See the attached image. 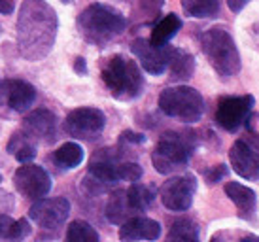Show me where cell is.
<instances>
[{"label":"cell","mask_w":259,"mask_h":242,"mask_svg":"<svg viewBox=\"0 0 259 242\" xmlns=\"http://www.w3.org/2000/svg\"><path fill=\"white\" fill-rule=\"evenodd\" d=\"M25 133L34 140V142L40 144H50L55 142V136H57V121H55V115L51 114L50 110H34L27 115L25 119Z\"/></svg>","instance_id":"obj_14"},{"label":"cell","mask_w":259,"mask_h":242,"mask_svg":"<svg viewBox=\"0 0 259 242\" xmlns=\"http://www.w3.org/2000/svg\"><path fill=\"white\" fill-rule=\"evenodd\" d=\"M131 50H133L135 57L140 61L142 68H144L148 74L161 76V74L166 70V46L157 48V46H153L150 40L138 38V40L133 42Z\"/></svg>","instance_id":"obj_15"},{"label":"cell","mask_w":259,"mask_h":242,"mask_svg":"<svg viewBox=\"0 0 259 242\" xmlns=\"http://www.w3.org/2000/svg\"><path fill=\"white\" fill-rule=\"evenodd\" d=\"M202 53L206 55L212 68L223 76L231 78L240 70V55H238L237 44L233 36L222 27L206 30L201 38Z\"/></svg>","instance_id":"obj_3"},{"label":"cell","mask_w":259,"mask_h":242,"mask_svg":"<svg viewBox=\"0 0 259 242\" xmlns=\"http://www.w3.org/2000/svg\"><path fill=\"white\" fill-rule=\"evenodd\" d=\"M137 216L131 208L129 200H127V191L125 189H117L110 195L108 205H106V218L110 223L114 225H121L123 221H127L129 218Z\"/></svg>","instance_id":"obj_19"},{"label":"cell","mask_w":259,"mask_h":242,"mask_svg":"<svg viewBox=\"0 0 259 242\" xmlns=\"http://www.w3.org/2000/svg\"><path fill=\"white\" fill-rule=\"evenodd\" d=\"M168 240H184V242H195L199 240V227L193 220L180 218L172 223V227L166 235Z\"/></svg>","instance_id":"obj_25"},{"label":"cell","mask_w":259,"mask_h":242,"mask_svg":"<svg viewBox=\"0 0 259 242\" xmlns=\"http://www.w3.org/2000/svg\"><path fill=\"white\" fill-rule=\"evenodd\" d=\"M76 72H78V74H85V72H87V68H85V61H83L81 57L76 59Z\"/></svg>","instance_id":"obj_33"},{"label":"cell","mask_w":259,"mask_h":242,"mask_svg":"<svg viewBox=\"0 0 259 242\" xmlns=\"http://www.w3.org/2000/svg\"><path fill=\"white\" fill-rule=\"evenodd\" d=\"M12 218H8L4 214H0V238H6L8 231H10V225H12Z\"/></svg>","instance_id":"obj_30"},{"label":"cell","mask_w":259,"mask_h":242,"mask_svg":"<svg viewBox=\"0 0 259 242\" xmlns=\"http://www.w3.org/2000/svg\"><path fill=\"white\" fill-rule=\"evenodd\" d=\"M159 108L168 117L184 123H197L204 114V100L201 93L187 86L166 87L159 95Z\"/></svg>","instance_id":"obj_5"},{"label":"cell","mask_w":259,"mask_h":242,"mask_svg":"<svg viewBox=\"0 0 259 242\" xmlns=\"http://www.w3.org/2000/svg\"><path fill=\"white\" fill-rule=\"evenodd\" d=\"M106 115L99 108H76L65 119V131L79 140H93L104 131Z\"/></svg>","instance_id":"obj_7"},{"label":"cell","mask_w":259,"mask_h":242,"mask_svg":"<svg viewBox=\"0 0 259 242\" xmlns=\"http://www.w3.org/2000/svg\"><path fill=\"white\" fill-rule=\"evenodd\" d=\"M248 142L252 144L253 148L259 151V133H253V131H252V133H250V140H248Z\"/></svg>","instance_id":"obj_34"},{"label":"cell","mask_w":259,"mask_h":242,"mask_svg":"<svg viewBox=\"0 0 259 242\" xmlns=\"http://www.w3.org/2000/svg\"><path fill=\"white\" fill-rule=\"evenodd\" d=\"M142 176V169L138 163H131V161H121V180L127 182H138Z\"/></svg>","instance_id":"obj_28"},{"label":"cell","mask_w":259,"mask_h":242,"mask_svg":"<svg viewBox=\"0 0 259 242\" xmlns=\"http://www.w3.org/2000/svg\"><path fill=\"white\" fill-rule=\"evenodd\" d=\"M125 17L106 4H91L78 17V29L87 42L104 46L125 30Z\"/></svg>","instance_id":"obj_2"},{"label":"cell","mask_w":259,"mask_h":242,"mask_svg":"<svg viewBox=\"0 0 259 242\" xmlns=\"http://www.w3.org/2000/svg\"><path fill=\"white\" fill-rule=\"evenodd\" d=\"M57 34V17L50 4L42 0H25L17 23L19 51L23 57L36 59L48 55Z\"/></svg>","instance_id":"obj_1"},{"label":"cell","mask_w":259,"mask_h":242,"mask_svg":"<svg viewBox=\"0 0 259 242\" xmlns=\"http://www.w3.org/2000/svg\"><path fill=\"white\" fill-rule=\"evenodd\" d=\"M30 220L44 229H57L66 221L70 214V203L65 197L57 199H36L30 207Z\"/></svg>","instance_id":"obj_11"},{"label":"cell","mask_w":259,"mask_h":242,"mask_svg":"<svg viewBox=\"0 0 259 242\" xmlns=\"http://www.w3.org/2000/svg\"><path fill=\"white\" fill-rule=\"evenodd\" d=\"M14 182L17 191L27 199H42L51 189L50 174L38 165L23 163V167H19L15 172Z\"/></svg>","instance_id":"obj_10"},{"label":"cell","mask_w":259,"mask_h":242,"mask_svg":"<svg viewBox=\"0 0 259 242\" xmlns=\"http://www.w3.org/2000/svg\"><path fill=\"white\" fill-rule=\"evenodd\" d=\"M225 174H227L225 165H216L212 171L206 172V180H208V184H216V182H220V178H223Z\"/></svg>","instance_id":"obj_29"},{"label":"cell","mask_w":259,"mask_h":242,"mask_svg":"<svg viewBox=\"0 0 259 242\" xmlns=\"http://www.w3.org/2000/svg\"><path fill=\"white\" fill-rule=\"evenodd\" d=\"M83 161V148L76 142H66L53 153V163L63 171H70L79 167Z\"/></svg>","instance_id":"obj_21"},{"label":"cell","mask_w":259,"mask_h":242,"mask_svg":"<svg viewBox=\"0 0 259 242\" xmlns=\"http://www.w3.org/2000/svg\"><path fill=\"white\" fill-rule=\"evenodd\" d=\"M8 151H10L17 161H21V163H30V161L36 157L34 140H32L27 133H25V135L17 133V135L12 136V140L8 144Z\"/></svg>","instance_id":"obj_22"},{"label":"cell","mask_w":259,"mask_h":242,"mask_svg":"<svg viewBox=\"0 0 259 242\" xmlns=\"http://www.w3.org/2000/svg\"><path fill=\"white\" fill-rule=\"evenodd\" d=\"M193 148L189 135L166 133L151 153V163L159 174H172L186 167Z\"/></svg>","instance_id":"obj_6"},{"label":"cell","mask_w":259,"mask_h":242,"mask_svg":"<svg viewBox=\"0 0 259 242\" xmlns=\"http://www.w3.org/2000/svg\"><path fill=\"white\" fill-rule=\"evenodd\" d=\"M36 99V89L23 82V79H12L0 84V104L15 110V112H27Z\"/></svg>","instance_id":"obj_13"},{"label":"cell","mask_w":259,"mask_h":242,"mask_svg":"<svg viewBox=\"0 0 259 242\" xmlns=\"http://www.w3.org/2000/svg\"><path fill=\"white\" fill-rule=\"evenodd\" d=\"M125 191H127V200H129V205L135 214L148 210V207H150L151 200H153V191L144 184L133 182V185H131L129 189H125Z\"/></svg>","instance_id":"obj_23"},{"label":"cell","mask_w":259,"mask_h":242,"mask_svg":"<svg viewBox=\"0 0 259 242\" xmlns=\"http://www.w3.org/2000/svg\"><path fill=\"white\" fill-rule=\"evenodd\" d=\"M30 233V225L27 220H17V221H12V225H10V231H8V240H21L25 236Z\"/></svg>","instance_id":"obj_27"},{"label":"cell","mask_w":259,"mask_h":242,"mask_svg":"<svg viewBox=\"0 0 259 242\" xmlns=\"http://www.w3.org/2000/svg\"><path fill=\"white\" fill-rule=\"evenodd\" d=\"M102 79L110 93L119 100H133L142 93L144 78L138 64L123 55H115L102 68Z\"/></svg>","instance_id":"obj_4"},{"label":"cell","mask_w":259,"mask_h":242,"mask_svg":"<svg viewBox=\"0 0 259 242\" xmlns=\"http://www.w3.org/2000/svg\"><path fill=\"white\" fill-rule=\"evenodd\" d=\"M248 2H250V0H227V6H229L231 12L237 14V12H240V10L248 4Z\"/></svg>","instance_id":"obj_31"},{"label":"cell","mask_w":259,"mask_h":242,"mask_svg":"<svg viewBox=\"0 0 259 242\" xmlns=\"http://www.w3.org/2000/svg\"><path fill=\"white\" fill-rule=\"evenodd\" d=\"M255 104V99L252 95L242 97H225L220 100L216 110V123L222 129L235 133L244 125L248 115L252 114V108Z\"/></svg>","instance_id":"obj_8"},{"label":"cell","mask_w":259,"mask_h":242,"mask_svg":"<svg viewBox=\"0 0 259 242\" xmlns=\"http://www.w3.org/2000/svg\"><path fill=\"white\" fill-rule=\"evenodd\" d=\"M233 171L244 180H259V151L248 140H237L229 150Z\"/></svg>","instance_id":"obj_12"},{"label":"cell","mask_w":259,"mask_h":242,"mask_svg":"<svg viewBox=\"0 0 259 242\" xmlns=\"http://www.w3.org/2000/svg\"><path fill=\"white\" fill-rule=\"evenodd\" d=\"M14 12V0H0V14H12Z\"/></svg>","instance_id":"obj_32"},{"label":"cell","mask_w":259,"mask_h":242,"mask_svg":"<svg viewBox=\"0 0 259 242\" xmlns=\"http://www.w3.org/2000/svg\"><path fill=\"white\" fill-rule=\"evenodd\" d=\"M166 66L174 79H189L195 72V59L184 50L166 48Z\"/></svg>","instance_id":"obj_18"},{"label":"cell","mask_w":259,"mask_h":242,"mask_svg":"<svg viewBox=\"0 0 259 242\" xmlns=\"http://www.w3.org/2000/svg\"><path fill=\"white\" fill-rule=\"evenodd\" d=\"M182 8L189 17H212L220 12V0H182Z\"/></svg>","instance_id":"obj_24"},{"label":"cell","mask_w":259,"mask_h":242,"mask_svg":"<svg viewBox=\"0 0 259 242\" xmlns=\"http://www.w3.org/2000/svg\"><path fill=\"white\" fill-rule=\"evenodd\" d=\"M0 182H2V174H0Z\"/></svg>","instance_id":"obj_36"},{"label":"cell","mask_w":259,"mask_h":242,"mask_svg":"<svg viewBox=\"0 0 259 242\" xmlns=\"http://www.w3.org/2000/svg\"><path fill=\"white\" fill-rule=\"evenodd\" d=\"M195 191H197V180L191 174H184V176H174L166 180L159 195L168 210L184 212L193 205Z\"/></svg>","instance_id":"obj_9"},{"label":"cell","mask_w":259,"mask_h":242,"mask_svg":"<svg viewBox=\"0 0 259 242\" xmlns=\"http://www.w3.org/2000/svg\"><path fill=\"white\" fill-rule=\"evenodd\" d=\"M66 240L68 242H99V233L95 231L91 223L81 220L72 221L66 229Z\"/></svg>","instance_id":"obj_26"},{"label":"cell","mask_w":259,"mask_h":242,"mask_svg":"<svg viewBox=\"0 0 259 242\" xmlns=\"http://www.w3.org/2000/svg\"><path fill=\"white\" fill-rule=\"evenodd\" d=\"M63 2H65V4H66V2H70V0H63Z\"/></svg>","instance_id":"obj_35"},{"label":"cell","mask_w":259,"mask_h":242,"mask_svg":"<svg viewBox=\"0 0 259 242\" xmlns=\"http://www.w3.org/2000/svg\"><path fill=\"white\" fill-rule=\"evenodd\" d=\"M180 29H182L180 17L174 14H168L166 17H163V19L153 27L150 42L153 44V46H157V48H163V46H166L174 36L178 34V30Z\"/></svg>","instance_id":"obj_20"},{"label":"cell","mask_w":259,"mask_h":242,"mask_svg":"<svg viewBox=\"0 0 259 242\" xmlns=\"http://www.w3.org/2000/svg\"><path fill=\"white\" fill-rule=\"evenodd\" d=\"M161 236V225L155 220L133 216L127 221H123L119 227V238L125 242L135 240H157Z\"/></svg>","instance_id":"obj_16"},{"label":"cell","mask_w":259,"mask_h":242,"mask_svg":"<svg viewBox=\"0 0 259 242\" xmlns=\"http://www.w3.org/2000/svg\"><path fill=\"white\" fill-rule=\"evenodd\" d=\"M225 193L233 203L235 207L238 208V216L242 220L250 221L255 218V207H257V197H255V191L250 189L248 185L240 184V182H229L225 185Z\"/></svg>","instance_id":"obj_17"}]
</instances>
